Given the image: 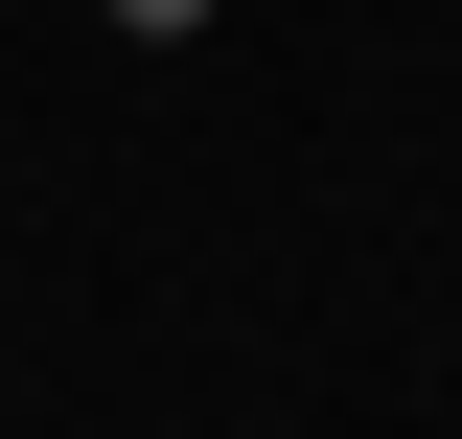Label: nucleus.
<instances>
[{
	"instance_id": "obj_1",
	"label": "nucleus",
	"mask_w": 462,
	"mask_h": 439,
	"mask_svg": "<svg viewBox=\"0 0 462 439\" xmlns=\"http://www.w3.org/2000/svg\"><path fill=\"white\" fill-rule=\"evenodd\" d=\"M116 23H139V47H185V23H208V0H116Z\"/></svg>"
}]
</instances>
